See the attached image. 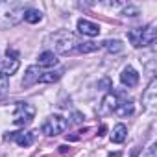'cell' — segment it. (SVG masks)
Segmentation results:
<instances>
[{
  "mask_svg": "<svg viewBox=\"0 0 157 157\" xmlns=\"http://www.w3.org/2000/svg\"><path fill=\"white\" fill-rule=\"evenodd\" d=\"M67 128H68L67 118H63L61 115H52V117H48V118L43 122L41 131H43L44 135H48V137H56V135L63 133Z\"/></svg>",
  "mask_w": 157,
  "mask_h": 157,
  "instance_id": "obj_4",
  "label": "cell"
},
{
  "mask_svg": "<svg viewBox=\"0 0 157 157\" xmlns=\"http://www.w3.org/2000/svg\"><path fill=\"white\" fill-rule=\"evenodd\" d=\"M120 82H122V85H126V87H135L137 83H139V72L133 68V67H126L122 72H120Z\"/></svg>",
  "mask_w": 157,
  "mask_h": 157,
  "instance_id": "obj_9",
  "label": "cell"
},
{
  "mask_svg": "<svg viewBox=\"0 0 157 157\" xmlns=\"http://www.w3.org/2000/svg\"><path fill=\"white\" fill-rule=\"evenodd\" d=\"M100 48L107 50L109 54H117V52H122L124 44H122V43H120L118 39H107V41H104V43L100 44Z\"/></svg>",
  "mask_w": 157,
  "mask_h": 157,
  "instance_id": "obj_15",
  "label": "cell"
},
{
  "mask_svg": "<svg viewBox=\"0 0 157 157\" xmlns=\"http://www.w3.org/2000/svg\"><path fill=\"white\" fill-rule=\"evenodd\" d=\"M59 63V59H57V56L52 52V50H44V52H41L39 54V57H37V67L41 68V67H56Z\"/></svg>",
  "mask_w": 157,
  "mask_h": 157,
  "instance_id": "obj_12",
  "label": "cell"
},
{
  "mask_svg": "<svg viewBox=\"0 0 157 157\" xmlns=\"http://www.w3.org/2000/svg\"><path fill=\"white\" fill-rule=\"evenodd\" d=\"M26 8L22 2H2L0 4V28L15 26L24 19Z\"/></svg>",
  "mask_w": 157,
  "mask_h": 157,
  "instance_id": "obj_1",
  "label": "cell"
},
{
  "mask_svg": "<svg viewBox=\"0 0 157 157\" xmlns=\"http://www.w3.org/2000/svg\"><path fill=\"white\" fill-rule=\"evenodd\" d=\"M78 32L82 35H87V37H96V35H100L102 30H100V24L91 22L87 19H80L78 21Z\"/></svg>",
  "mask_w": 157,
  "mask_h": 157,
  "instance_id": "obj_7",
  "label": "cell"
},
{
  "mask_svg": "<svg viewBox=\"0 0 157 157\" xmlns=\"http://www.w3.org/2000/svg\"><path fill=\"white\" fill-rule=\"evenodd\" d=\"M155 87H157V83H155V80H151V83L148 85V89L142 94V104L150 111H153L155 109V104H157V89Z\"/></svg>",
  "mask_w": 157,
  "mask_h": 157,
  "instance_id": "obj_8",
  "label": "cell"
},
{
  "mask_svg": "<svg viewBox=\"0 0 157 157\" xmlns=\"http://www.w3.org/2000/svg\"><path fill=\"white\" fill-rule=\"evenodd\" d=\"M157 24L151 22L144 28H140V48H146V46H151L157 39Z\"/></svg>",
  "mask_w": 157,
  "mask_h": 157,
  "instance_id": "obj_6",
  "label": "cell"
},
{
  "mask_svg": "<svg viewBox=\"0 0 157 157\" xmlns=\"http://www.w3.org/2000/svg\"><path fill=\"white\" fill-rule=\"evenodd\" d=\"M50 43L54 46V50L57 54H74L78 52V44H80V41H78V37L68 32V30H59L56 33L50 35Z\"/></svg>",
  "mask_w": 157,
  "mask_h": 157,
  "instance_id": "obj_2",
  "label": "cell"
},
{
  "mask_svg": "<svg viewBox=\"0 0 157 157\" xmlns=\"http://www.w3.org/2000/svg\"><path fill=\"white\" fill-rule=\"evenodd\" d=\"M148 157H155V144L150 146V151H148Z\"/></svg>",
  "mask_w": 157,
  "mask_h": 157,
  "instance_id": "obj_23",
  "label": "cell"
},
{
  "mask_svg": "<svg viewBox=\"0 0 157 157\" xmlns=\"http://www.w3.org/2000/svg\"><path fill=\"white\" fill-rule=\"evenodd\" d=\"M63 76V70H48V72H43L41 74V78H39V82L41 83H54V82H57L59 78Z\"/></svg>",
  "mask_w": 157,
  "mask_h": 157,
  "instance_id": "obj_17",
  "label": "cell"
},
{
  "mask_svg": "<svg viewBox=\"0 0 157 157\" xmlns=\"http://www.w3.org/2000/svg\"><path fill=\"white\" fill-rule=\"evenodd\" d=\"M126 137H128V128H126L124 124H117V126L113 128L111 140H113L115 144H122V142L126 140Z\"/></svg>",
  "mask_w": 157,
  "mask_h": 157,
  "instance_id": "obj_14",
  "label": "cell"
},
{
  "mask_svg": "<svg viewBox=\"0 0 157 157\" xmlns=\"http://www.w3.org/2000/svg\"><path fill=\"white\" fill-rule=\"evenodd\" d=\"M100 48L98 43H93V41H82L78 44V52H83V54H89V52H96Z\"/></svg>",
  "mask_w": 157,
  "mask_h": 157,
  "instance_id": "obj_19",
  "label": "cell"
},
{
  "mask_svg": "<svg viewBox=\"0 0 157 157\" xmlns=\"http://www.w3.org/2000/svg\"><path fill=\"white\" fill-rule=\"evenodd\" d=\"M21 67V61H19V54L15 50H8L6 52V57L0 59V74L10 78L11 74H15Z\"/></svg>",
  "mask_w": 157,
  "mask_h": 157,
  "instance_id": "obj_5",
  "label": "cell"
},
{
  "mask_svg": "<svg viewBox=\"0 0 157 157\" xmlns=\"http://www.w3.org/2000/svg\"><path fill=\"white\" fill-rule=\"evenodd\" d=\"M117 102H118V98H117V94L115 93H109L105 98H104V102H102V113H111V111H115V107H117Z\"/></svg>",
  "mask_w": 157,
  "mask_h": 157,
  "instance_id": "obj_16",
  "label": "cell"
},
{
  "mask_svg": "<svg viewBox=\"0 0 157 157\" xmlns=\"http://www.w3.org/2000/svg\"><path fill=\"white\" fill-rule=\"evenodd\" d=\"M41 68L37 67V65H32V67H28L26 68V74H24V78H22V87H30V85H33V83H37L39 82V78H41Z\"/></svg>",
  "mask_w": 157,
  "mask_h": 157,
  "instance_id": "obj_11",
  "label": "cell"
},
{
  "mask_svg": "<svg viewBox=\"0 0 157 157\" xmlns=\"http://www.w3.org/2000/svg\"><path fill=\"white\" fill-rule=\"evenodd\" d=\"M10 139H13L19 146L28 148V146H32V142L35 139V133L33 131H15V133L10 135Z\"/></svg>",
  "mask_w": 157,
  "mask_h": 157,
  "instance_id": "obj_10",
  "label": "cell"
},
{
  "mask_svg": "<svg viewBox=\"0 0 157 157\" xmlns=\"http://www.w3.org/2000/svg\"><path fill=\"white\" fill-rule=\"evenodd\" d=\"M133 111H135V105H133L131 100H118V102H117V107H115L113 113H117L118 117L126 118V117L133 115Z\"/></svg>",
  "mask_w": 157,
  "mask_h": 157,
  "instance_id": "obj_13",
  "label": "cell"
},
{
  "mask_svg": "<svg viewBox=\"0 0 157 157\" xmlns=\"http://www.w3.org/2000/svg\"><path fill=\"white\" fill-rule=\"evenodd\" d=\"M8 89H10V78H6V76L0 74V96L6 94Z\"/></svg>",
  "mask_w": 157,
  "mask_h": 157,
  "instance_id": "obj_21",
  "label": "cell"
},
{
  "mask_svg": "<svg viewBox=\"0 0 157 157\" xmlns=\"http://www.w3.org/2000/svg\"><path fill=\"white\" fill-rule=\"evenodd\" d=\"M24 21L30 22V24H37V22L43 21V13H41L39 10L30 8V10H26V13H24Z\"/></svg>",
  "mask_w": 157,
  "mask_h": 157,
  "instance_id": "obj_18",
  "label": "cell"
},
{
  "mask_svg": "<svg viewBox=\"0 0 157 157\" xmlns=\"http://www.w3.org/2000/svg\"><path fill=\"white\" fill-rule=\"evenodd\" d=\"M122 15H124V17H137V15H139V8H135V6H131V4H126L124 10H122Z\"/></svg>",
  "mask_w": 157,
  "mask_h": 157,
  "instance_id": "obj_20",
  "label": "cell"
},
{
  "mask_svg": "<svg viewBox=\"0 0 157 157\" xmlns=\"http://www.w3.org/2000/svg\"><path fill=\"white\" fill-rule=\"evenodd\" d=\"M72 117H74V118H72V122H76V124H78V122H82V120H83V117H82V113H74Z\"/></svg>",
  "mask_w": 157,
  "mask_h": 157,
  "instance_id": "obj_22",
  "label": "cell"
},
{
  "mask_svg": "<svg viewBox=\"0 0 157 157\" xmlns=\"http://www.w3.org/2000/svg\"><path fill=\"white\" fill-rule=\"evenodd\" d=\"M35 118V105L30 102H17L15 113H13V124L15 126H28Z\"/></svg>",
  "mask_w": 157,
  "mask_h": 157,
  "instance_id": "obj_3",
  "label": "cell"
}]
</instances>
